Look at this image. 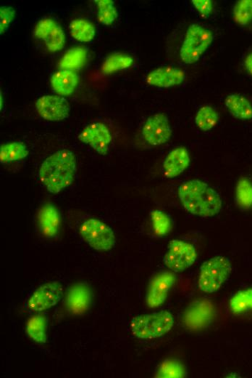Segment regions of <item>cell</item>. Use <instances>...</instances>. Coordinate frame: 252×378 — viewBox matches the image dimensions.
I'll use <instances>...</instances> for the list:
<instances>
[{
    "mask_svg": "<svg viewBox=\"0 0 252 378\" xmlns=\"http://www.w3.org/2000/svg\"><path fill=\"white\" fill-rule=\"evenodd\" d=\"M174 325L171 313L163 311L150 315L135 317L131 322L133 335L143 340H152L168 333Z\"/></svg>",
    "mask_w": 252,
    "mask_h": 378,
    "instance_id": "obj_3",
    "label": "cell"
},
{
    "mask_svg": "<svg viewBox=\"0 0 252 378\" xmlns=\"http://www.w3.org/2000/svg\"><path fill=\"white\" fill-rule=\"evenodd\" d=\"M92 300L89 288L80 284L72 287L67 295V305L69 310L75 315H82L88 310Z\"/></svg>",
    "mask_w": 252,
    "mask_h": 378,
    "instance_id": "obj_16",
    "label": "cell"
},
{
    "mask_svg": "<svg viewBox=\"0 0 252 378\" xmlns=\"http://www.w3.org/2000/svg\"><path fill=\"white\" fill-rule=\"evenodd\" d=\"M243 65L247 73L252 76V53L246 57Z\"/></svg>",
    "mask_w": 252,
    "mask_h": 378,
    "instance_id": "obj_34",
    "label": "cell"
},
{
    "mask_svg": "<svg viewBox=\"0 0 252 378\" xmlns=\"http://www.w3.org/2000/svg\"><path fill=\"white\" fill-rule=\"evenodd\" d=\"M80 78L76 72L60 70L51 77L50 84L52 89L58 95H71L77 88Z\"/></svg>",
    "mask_w": 252,
    "mask_h": 378,
    "instance_id": "obj_17",
    "label": "cell"
},
{
    "mask_svg": "<svg viewBox=\"0 0 252 378\" xmlns=\"http://www.w3.org/2000/svg\"><path fill=\"white\" fill-rule=\"evenodd\" d=\"M48 322L43 315L31 317L26 325L28 335L35 342L45 343L48 340L47 335Z\"/></svg>",
    "mask_w": 252,
    "mask_h": 378,
    "instance_id": "obj_24",
    "label": "cell"
},
{
    "mask_svg": "<svg viewBox=\"0 0 252 378\" xmlns=\"http://www.w3.org/2000/svg\"><path fill=\"white\" fill-rule=\"evenodd\" d=\"M190 162V153L186 148H175L169 152L163 162L165 177L173 179L182 174L189 167Z\"/></svg>",
    "mask_w": 252,
    "mask_h": 378,
    "instance_id": "obj_15",
    "label": "cell"
},
{
    "mask_svg": "<svg viewBox=\"0 0 252 378\" xmlns=\"http://www.w3.org/2000/svg\"><path fill=\"white\" fill-rule=\"evenodd\" d=\"M28 154V147L23 142L7 143L0 147V162L5 164L20 161L27 157Z\"/></svg>",
    "mask_w": 252,
    "mask_h": 378,
    "instance_id": "obj_23",
    "label": "cell"
},
{
    "mask_svg": "<svg viewBox=\"0 0 252 378\" xmlns=\"http://www.w3.org/2000/svg\"><path fill=\"white\" fill-rule=\"evenodd\" d=\"M187 375L185 366L174 359H166L160 365L155 377L184 378Z\"/></svg>",
    "mask_w": 252,
    "mask_h": 378,
    "instance_id": "obj_27",
    "label": "cell"
},
{
    "mask_svg": "<svg viewBox=\"0 0 252 378\" xmlns=\"http://www.w3.org/2000/svg\"><path fill=\"white\" fill-rule=\"evenodd\" d=\"M38 221L45 236L53 238L57 236L60 226V214L55 206H45L39 212Z\"/></svg>",
    "mask_w": 252,
    "mask_h": 378,
    "instance_id": "obj_18",
    "label": "cell"
},
{
    "mask_svg": "<svg viewBox=\"0 0 252 378\" xmlns=\"http://www.w3.org/2000/svg\"><path fill=\"white\" fill-rule=\"evenodd\" d=\"M0 99H1V102H0V104H1V106H0V107H1V110H3V107H4V100H3V92H0Z\"/></svg>",
    "mask_w": 252,
    "mask_h": 378,
    "instance_id": "obj_35",
    "label": "cell"
},
{
    "mask_svg": "<svg viewBox=\"0 0 252 378\" xmlns=\"http://www.w3.org/2000/svg\"><path fill=\"white\" fill-rule=\"evenodd\" d=\"M186 80L185 73L181 68L165 65L155 68L147 76V83L151 86L169 88L182 85Z\"/></svg>",
    "mask_w": 252,
    "mask_h": 378,
    "instance_id": "obj_14",
    "label": "cell"
},
{
    "mask_svg": "<svg viewBox=\"0 0 252 378\" xmlns=\"http://www.w3.org/2000/svg\"><path fill=\"white\" fill-rule=\"evenodd\" d=\"M175 280V274L172 272L165 271L156 275L149 285L146 297L148 305L154 308L163 305Z\"/></svg>",
    "mask_w": 252,
    "mask_h": 378,
    "instance_id": "obj_13",
    "label": "cell"
},
{
    "mask_svg": "<svg viewBox=\"0 0 252 378\" xmlns=\"http://www.w3.org/2000/svg\"><path fill=\"white\" fill-rule=\"evenodd\" d=\"M97 19L104 26H111L118 19L119 13L112 0H97Z\"/></svg>",
    "mask_w": 252,
    "mask_h": 378,
    "instance_id": "obj_26",
    "label": "cell"
},
{
    "mask_svg": "<svg viewBox=\"0 0 252 378\" xmlns=\"http://www.w3.org/2000/svg\"><path fill=\"white\" fill-rule=\"evenodd\" d=\"M219 115L214 109L209 106L202 107L195 117L197 126L202 131L212 130L219 121Z\"/></svg>",
    "mask_w": 252,
    "mask_h": 378,
    "instance_id": "obj_28",
    "label": "cell"
},
{
    "mask_svg": "<svg viewBox=\"0 0 252 378\" xmlns=\"http://www.w3.org/2000/svg\"><path fill=\"white\" fill-rule=\"evenodd\" d=\"M62 295V286L60 283H48L32 294L28 300L27 305L32 312H43L57 305Z\"/></svg>",
    "mask_w": 252,
    "mask_h": 378,
    "instance_id": "obj_12",
    "label": "cell"
},
{
    "mask_svg": "<svg viewBox=\"0 0 252 378\" xmlns=\"http://www.w3.org/2000/svg\"><path fill=\"white\" fill-rule=\"evenodd\" d=\"M172 134L168 117L164 113H158L149 117L142 128L143 139L153 147L168 143Z\"/></svg>",
    "mask_w": 252,
    "mask_h": 378,
    "instance_id": "obj_8",
    "label": "cell"
},
{
    "mask_svg": "<svg viewBox=\"0 0 252 378\" xmlns=\"http://www.w3.org/2000/svg\"><path fill=\"white\" fill-rule=\"evenodd\" d=\"M39 115L51 122L62 121L69 117L70 106L68 101L60 95H46L35 102Z\"/></svg>",
    "mask_w": 252,
    "mask_h": 378,
    "instance_id": "obj_11",
    "label": "cell"
},
{
    "mask_svg": "<svg viewBox=\"0 0 252 378\" xmlns=\"http://www.w3.org/2000/svg\"><path fill=\"white\" fill-rule=\"evenodd\" d=\"M197 258V253L190 243L174 239L170 243L164 257L165 266L174 272H182L191 267Z\"/></svg>",
    "mask_w": 252,
    "mask_h": 378,
    "instance_id": "obj_7",
    "label": "cell"
},
{
    "mask_svg": "<svg viewBox=\"0 0 252 378\" xmlns=\"http://www.w3.org/2000/svg\"><path fill=\"white\" fill-rule=\"evenodd\" d=\"M80 231L84 241L96 251H108L116 246V238L113 229L98 219L84 221Z\"/></svg>",
    "mask_w": 252,
    "mask_h": 378,
    "instance_id": "obj_6",
    "label": "cell"
},
{
    "mask_svg": "<svg viewBox=\"0 0 252 378\" xmlns=\"http://www.w3.org/2000/svg\"><path fill=\"white\" fill-rule=\"evenodd\" d=\"M78 139L99 154L106 155L109 152L113 136L110 129L104 124L94 122L84 127L79 135Z\"/></svg>",
    "mask_w": 252,
    "mask_h": 378,
    "instance_id": "obj_9",
    "label": "cell"
},
{
    "mask_svg": "<svg viewBox=\"0 0 252 378\" xmlns=\"http://www.w3.org/2000/svg\"><path fill=\"white\" fill-rule=\"evenodd\" d=\"M231 271L229 258L224 256L210 258L200 268L199 288L206 293L217 292L229 278Z\"/></svg>",
    "mask_w": 252,
    "mask_h": 378,
    "instance_id": "obj_4",
    "label": "cell"
},
{
    "mask_svg": "<svg viewBox=\"0 0 252 378\" xmlns=\"http://www.w3.org/2000/svg\"><path fill=\"white\" fill-rule=\"evenodd\" d=\"M34 36L45 42L50 53H57L65 47V33L62 27L53 19H44L35 26Z\"/></svg>",
    "mask_w": 252,
    "mask_h": 378,
    "instance_id": "obj_10",
    "label": "cell"
},
{
    "mask_svg": "<svg viewBox=\"0 0 252 378\" xmlns=\"http://www.w3.org/2000/svg\"><path fill=\"white\" fill-rule=\"evenodd\" d=\"M230 308L236 315L252 310V288L237 292L230 300Z\"/></svg>",
    "mask_w": 252,
    "mask_h": 378,
    "instance_id": "obj_25",
    "label": "cell"
},
{
    "mask_svg": "<svg viewBox=\"0 0 252 378\" xmlns=\"http://www.w3.org/2000/svg\"><path fill=\"white\" fill-rule=\"evenodd\" d=\"M77 171L75 154L67 149L56 152L42 164L39 178L52 194H58L73 184Z\"/></svg>",
    "mask_w": 252,
    "mask_h": 378,
    "instance_id": "obj_1",
    "label": "cell"
},
{
    "mask_svg": "<svg viewBox=\"0 0 252 378\" xmlns=\"http://www.w3.org/2000/svg\"><path fill=\"white\" fill-rule=\"evenodd\" d=\"M192 3L203 18L209 16L213 11V4L211 0H192Z\"/></svg>",
    "mask_w": 252,
    "mask_h": 378,
    "instance_id": "obj_33",
    "label": "cell"
},
{
    "mask_svg": "<svg viewBox=\"0 0 252 378\" xmlns=\"http://www.w3.org/2000/svg\"><path fill=\"white\" fill-rule=\"evenodd\" d=\"M153 229L156 235L163 236L172 229L170 217L163 211H154L151 213Z\"/></svg>",
    "mask_w": 252,
    "mask_h": 378,
    "instance_id": "obj_31",
    "label": "cell"
},
{
    "mask_svg": "<svg viewBox=\"0 0 252 378\" xmlns=\"http://www.w3.org/2000/svg\"><path fill=\"white\" fill-rule=\"evenodd\" d=\"M225 105L234 117L241 120L252 119V105L250 101L239 94H231L227 96Z\"/></svg>",
    "mask_w": 252,
    "mask_h": 378,
    "instance_id": "obj_19",
    "label": "cell"
},
{
    "mask_svg": "<svg viewBox=\"0 0 252 378\" xmlns=\"http://www.w3.org/2000/svg\"><path fill=\"white\" fill-rule=\"evenodd\" d=\"M234 21L240 26L252 23V0H239L233 10Z\"/></svg>",
    "mask_w": 252,
    "mask_h": 378,
    "instance_id": "obj_30",
    "label": "cell"
},
{
    "mask_svg": "<svg viewBox=\"0 0 252 378\" xmlns=\"http://www.w3.org/2000/svg\"><path fill=\"white\" fill-rule=\"evenodd\" d=\"M236 201L239 208L248 209L252 206V183L246 178L241 179L236 190Z\"/></svg>",
    "mask_w": 252,
    "mask_h": 378,
    "instance_id": "obj_29",
    "label": "cell"
},
{
    "mask_svg": "<svg viewBox=\"0 0 252 378\" xmlns=\"http://www.w3.org/2000/svg\"><path fill=\"white\" fill-rule=\"evenodd\" d=\"M16 16V11L12 7L0 8V33H5Z\"/></svg>",
    "mask_w": 252,
    "mask_h": 378,
    "instance_id": "obj_32",
    "label": "cell"
},
{
    "mask_svg": "<svg viewBox=\"0 0 252 378\" xmlns=\"http://www.w3.org/2000/svg\"><path fill=\"white\" fill-rule=\"evenodd\" d=\"M70 36L80 43H89L96 34L94 26L85 19H75L69 26Z\"/></svg>",
    "mask_w": 252,
    "mask_h": 378,
    "instance_id": "obj_22",
    "label": "cell"
},
{
    "mask_svg": "<svg viewBox=\"0 0 252 378\" xmlns=\"http://www.w3.org/2000/svg\"><path fill=\"white\" fill-rule=\"evenodd\" d=\"M87 51L83 48H75L67 51L61 58L59 66L61 70L76 72L84 65Z\"/></svg>",
    "mask_w": 252,
    "mask_h": 378,
    "instance_id": "obj_21",
    "label": "cell"
},
{
    "mask_svg": "<svg viewBox=\"0 0 252 378\" xmlns=\"http://www.w3.org/2000/svg\"><path fill=\"white\" fill-rule=\"evenodd\" d=\"M178 197L185 210L195 216L212 217L222 210L220 194L199 180H192L180 186Z\"/></svg>",
    "mask_w": 252,
    "mask_h": 378,
    "instance_id": "obj_2",
    "label": "cell"
},
{
    "mask_svg": "<svg viewBox=\"0 0 252 378\" xmlns=\"http://www.w3.org/2000/svg\"><path fill=\"white\" fill-rule=\"evenodd\" d=\"M134 60L128 54L117 53L108 56L104 61L101 70L103 75H110L127 70L133 65Z\"/></svg>",
    "mask_w": 252,
    "mask_h": 378,
    "instance_id": "obj_20",
    "label": "cell"
},
{
    "mask_svg": "<svg viewBox=\"0 0 252 378\" xmlns=\"http://www.w3.org/2000/svg\"><path fill=\"white\" fill-rule=\"evenodd\" d=\"M214 40L212 32L199 24H192L187 29L180 57L186 64L197 63L211 46Z\"/></svg>",
    "mask_w": 252,
    "mask_h": 378,
    "instance_id": "obj_5",
    "label": "cell"
}]
</instances>
